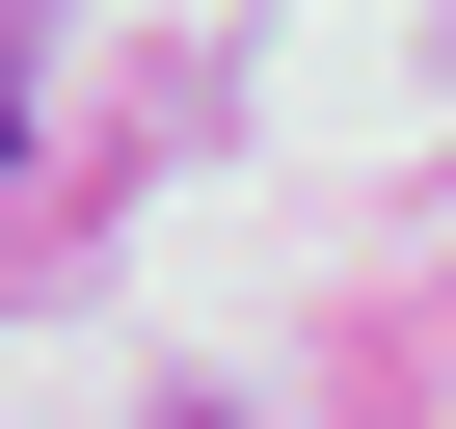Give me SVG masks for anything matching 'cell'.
I'll list each match as a JSON object with an SVG mask.
<instances>
[{
  "label": "cell",
  "mask_w": 456,
  "mask_h": 429,
  "mask_svg": "<svg viewBox=\"0 0 456 429\" xmlns=\"http://www.w3.org/2000/svg\"><path fill=\"white\" fill-rule=\"evenodd\" d=\"M0 134H28V0H0Z\"/></svg>",
  "instance_id": "1"
}]
</instances>
